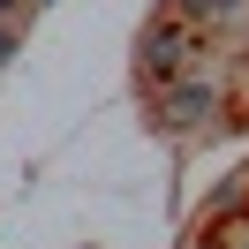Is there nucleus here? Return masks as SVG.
I'll return each mask as SVG.
<instances>
[{"instance_id":"1","label":"nucleus","mask_w":249,"mask_h":249,"mask_svg":"<svg viewBox=\"0 0 249 249\" xmlns=\"http://www.w3.org/2000/svg\"><path fill=\"white\" fill-rule=\"evenodd\" d=\"M8 53H16V38H8V31H0V61H8Z\"/></svg>"}]
</instances>
